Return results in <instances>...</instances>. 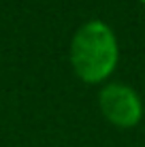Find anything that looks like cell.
<instances>
[{
  "label": "cell",
  "instance_id": "2",
  "mask_svg": "<svg viewBox=\"0 0 145 147\" xmlns=\"http://www.w3.org/2000/svg\"><path fill=\"white\" fill-rule=\"evenodd\" d=\"M98 105H100V111L105 117L111 124L122 126V128L134 126L141 119V113H143L137 92L128 85H119V83L107 85L98 96Z\"/></svg>",
  "mask_w": 145,
  "mask_h": 147
},
{
  "label": "cell",
  "instance_id": "1",
  "mask_svg": "<svg viewBox=\"0 0 145 147\" xmlns=\"http://www.w3.org/2000/svg\"><path fill=\"white\" fill-rule=\"evenodd\" d=\"M75 73L88 83H98L113 73L117 64V40L103 22H88L75 32L71 43Z\"/></svg>",
  "mask_w": 145,
  "mask_h": 147
},
{
  "label": "cell",
  "instance_id": "3",
  "mask_svg": "<svg viewBox=\"0 0 145 147\" xmlns=\"http://www.w3.org/2000/svg\"><path fill=\"white\" fill-rule=\"evenodd\" d=\"M143 2H145V0H143Z\"/></svg>",
  "mask_w": 145,
  "mask_h": 147
}]
</instances>
